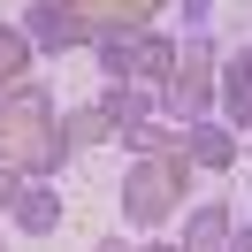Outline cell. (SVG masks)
Instances as JSON below:
<instances>
[{
    "instance_id": "obj_1",
    "label": "cell",
    "mask_w": 252,
    "mask_h": 252,
    "mask_svg": "<svg viewBox=\"0 0 252 252\" xmlns=\"http://www.w3.org/2000/svg\"><path fill=\"white\" fill-rule=\"evenodd\" d=\"M62 160H69V145H62V115H54V99H46V84H16V92L0 99V168H16L23 184H54L62 176Z\"/></svg>"
},
{
    "instance_id": "obj_2",
    "label": "cell",
    "mask_w": 252,
    "mask_h": 252,
    "mask_svg": "<svg viewBox=\"0 0 252 252\" xmlns=\"http://www.w3.org/2000/svg\"><path fill=\"white\" fill-rule=\"evenodd\" d=\"M191 199V160L184 153H160V160H130L123 176V221L130 229H168Z\"/></svg>"
},
{
    "instance_id": "obj_3",
    "label": "cell",
    "mask_w": 252,
    "mask_h": 252,
    "mask_svg": "<svg viewBox=\"0 0 252 252\" xmlns=\"http://www.w3.org/2000/svg\"><path fill=\"white\" fill-rule=\"evenodd\" d=\"M92 62H99V77L107 84H138V92H168V77H176V38L168 31H130V38H99L92 46Z\"/></svg>"
},
{
    "instance_id": "obj_4",
    "label": "cell",
    "mask_w": 252,
    "mask_h": 252,
    "mask_svg": "<svg viewBox=\"0 0 252 252\" xmlns=\"http://www.w3.org/2000/svg\"><path fill=\"white\" fill-rule=\"evenodd\" d=\"M214 69H221V46L206 31L176 38V77H168V92H160V115H168V123H206V115H214Z\"/></svg>"
},
{
    "instance_id": "obj_5",
    "label": "cell",
    "mask_w": 252,
    "mask_h": 252,
    "mask_svg": "<svg viewBox=\"0 0 252 252\" xmlns=\"http://www.w3.org/2000/svg\"><path fill=\"white\" fill-rule=\"evenodd\" d=\"M16 31L31 38V54H54V62L92 46V38H84V23H77V0H31V8L16 16Z\"/></svg>"
},
{
    "instance_id": "obj_6",
    "label": "cell",
    "mask_w": 252,
    "mask_h": 252,
    "mask_svg": "<svg viewBox=\"0 0 252 252\" xmlns=\"http://www.w3.org/2000/svg\"><path fill=\"white\" fill-rule=\"evenodd\" d=\"M168 8V0H77V23L84 38H130V31H153V16Z\"/></svg>"
},
{
    "instance_id": "obj_7",
    "label": "cell",
    "mask_w": 252,
    "mask_h": 252,
    "mask_svg": "<svg viewBox=\"0 0 252 252\" xmlns=\"http://www.w3.org/2000/svg\"><path fill=\"white\" fill-rule=\"evenodd\" d=\"M237 153H245V138H237L221 115L184 123V160H191V176H229V168H237Z\"/></svg>"
},
{
    "instance_id": "obj_8",
    "label": "cell",
    "mask_w": 252,
    "mask_h": 252,
    "mask_svg": "<svg viewBox=\"0 0 252 252\" xmlns=\"http://www.w3.org/2000/svg\"><path fill=\"white\" fill-rule=\"evenodd\" d=\"M214 115L237 130V138H252V46L221 54V69H214Z\"/></svg>"
},
{
    "instance_id": "obj_9",
    "label": "cell",
    "mask_w": 252,
    "mask_h": 252,
    "mask_svg": "<svg viewBox=\"0 0 252 252\" xmlns=\"http://www.w3.org/2000/svg\"><path fill=\"white\" fill-rule=\"evenodd\" d=\"M229 237H237L229 199H199V206L184 214V245H176V252H229Z\"/></svg>"
},
{
    "instance_id": "obj_10",
    "label": "cell",
    "mask_w": 252,
    "mask_h": 252,
    "mask_svg": "<svg viewBox=\"0 0 252 252\" xmlns=\"http://www.w3.org/2000/svg\"><path fill=\"white\" fill-rule=\"evenodd\" d=\"M8 221H16V237H54L62 229V191L54 184H23V199H16Z\"/></svg>"
},
{
    "instance_id": "obj_11",
    "label": "cell",
    "mask_w": 252,
    "mask_h": 252,
    "mask_svg": "<svg viewBox=\"0 0 252 252\" xmlns=\"http://www.w3.org/2000/svg\"><path fill=\"white\" fill-rule=\"evenodd\" d=\"M62 145H69V153H77V145H115V115L99 107V99L62 107Z\"/></svg>"
},
{
    "instance_id": "obj_12",
    "label": "cell",
    "mask_w": 252,
    "mask_h": 252,
    "mask_svg": "<svg viewBox=\"0 0 252 252\" xmlns=\"http://www.w3.org/2000/svg\"><path fill=\"white\" fill-rule=\"evenodd\" d=\"M99 107L115 115V138H123V130L153 123V115H160V99H153V92H138V84H99Z\"/></svg>"
},
{
    "instance_id": "obj_13",
    "label": "cell",
    "mask_w": 252,
    "mask_h": 252,
    "mask_svg": "<svg viewBox=\"0 0 252 252\" xmlns=\"http://www.w3.org/2000/svg\"><path fill=\"white\" fill-rule=\"evenodd\" d=\"M115 145H130L138 160H160V153H184V123H168V115H153V123H138V130H123Z\"/></svg>"
},
{
    "instance_id": "obj_14",
    "label": "cell",
    "mask_w": 252,
    "mask_h": 252,
    "mask_svg": "<svg viewBox=\"0 0 252 252\" xmlns=\"http://www.w3.org/2000/svg\"><path fill=\"white\" fill-rule=\"evenodd\" d=\"M31 62H38V54H31V38H23L16 23H0V99L16 92V84H31Z\"/></svg>"
},
{
    "instance_id": "obj_15",
    "label": "cell",
    "mask_w": 252,
    "mask_h": 252,
    "mask_svg": "<svg viewBox=\"0 0 252 252\" xmlns=\"http://www.w3.org/2000/svg\"><path fill=\"white\" fill-rule=\"evenodd\" d=\"M206 23H214V0H184V38L206 31Z\"/></svg>"
},
{
    "instance_id": "obj_16",
    "label": "cell",
    "mask_w": 252,
    "mask_h": 252,
    "mask_svg": "<svg viewBox=\"0 0 252 252\" xmlns=\"http://www.w3.org/2000/svg\"><path fill=\"white\" fill-rule=\"evenodd\" d=\"M16 199H23V176H16V168H0V214H16Z\"/></svg>"
},
{
    "instance_id": "obj_17",
    "label": "cell",
    "mask_w": 252,
    "mask_h": 252,
    "mask_svg": "<svg viewBox=\"0 0 252 252\" xmlns=\"http://www.w3.org/2000/svg\"><path fill=\"white\" fill-rule=\"evenodd\" d=\"M229 252H252V221H237V237H229Z\"/></svg>"
},
{
    "instance_id": "obj_18",
    "label": "cell",
    "mask_w": 252,
    "mask_h": 252,
    "mask_svg": "<svg viewBox=\"0 0 252 252\" xmlns=\"http://www.w3.org/2000/svg\"><path fill=\"white\" fill-rule=\"evenodd\" d=\"M92 252H138V245H130V237H99Z\"/></svg>"
},
{
    "instance_id": "obj_19",
    "label": "cell",
    "mask_w": 252,
    "mask_h": 252,
    "mask_svg": "<svg viewBox=\"0 0 252 252\" xmlns=\"http://www.w3.org/2000/svg\"><path fill=\"white\" fill-rule=\"evenodd\" d=\"M138 252H176V245H160V237H153V245H138Z\"/></svg>"
}]
</instances>
